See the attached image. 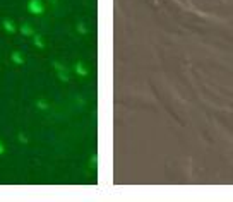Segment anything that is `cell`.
Instances as JSON below:
<instances>
[{
    "instance_id": "cell-1",
    "label": "cell",
    "mask_w": 233,
    "mask_h": 202,
    "mask_svg": "<svg viewBox=\"0 0 233 202\" xmlns=\"http://www.w3.org/2000/svg\"><path fill=\"white\" fill-rule=\"evenodd\" d=\"M27 10L34 15H41L43 10H45V5H43L41 0H29L27 2Z\"/></svg>"
},
{
    "instance_id": "cell-2",
    "label": "cell",
    "mask_w": 233,
    "mask_h": 202,
    "mask_svg": "<svg viewBox=\"0 0 233 202\" xmlns=\"http://www.w3.org/2000/svg\"><path fill=\"white\" fill-rule=\"evenodd\" d=\"M2 28H4V31L9 33V35H14V33L17 31V26H15V22H14L12 19H4V21H2Z\"/></svg>"
},
{
    "instance_id": "cell-3",
    "label": "cell",
    "mask_w": 233,
    "mask_h": 202,
    "mask_svg": "<svg viewBox=\"0 0 233 202\" xmlns=\"http://www.w3.org/2000/svg\"><path fill=\"white\" fill-rule=\"evenodd\" d=\"M74 70H75V74L77 76H81V77H86V76H89V69L84 65L82 62H77L74 65Z\"/></svg>"
},
{
    "instance_id": "cell-4",
    "label": "cell",
    "mask_w": 233,
    "mask_h": 202,
    "mask_svg": "<svg viewBox=\"0 0 233 202\" xmlns=\"http://www.w3.org/2000/svg\"><path fill=\"white\" fill-rule=\"evenodd\" d=\"M19 31H21V35H22V36H34L33 26H31V24H27V22H24V24L21 26Z\"/></svg>"
},
{
    "instance_id": "cell-5",
    "label": "cell",
    "mask_w": 233,
    "mask_h": 202,
    "mask_svg": "<svg viewBox=\"0 0 233 202\" xmlns=\"http://www.w3.org/2000/svg\"><path fill=\"white\" fill-rule=\"evenodd\" d=\"M10 60H12L15 65H22V63H24V57H22L21 51H12V53H10Z\"/></svg>"
},
{
    "instance_id": "cell-6",
    "label": "cell",
    "mask_w": 233,
    "mask_h": 202,
    "mask_svg": "<svg viewBox=\"0 0 233 202\" xmlns=\"http://www.w3.org/2000/svg\"><path fill=\"white\" fill-rule=\"evenodd\" d=\"M33 43H34V46L40 48V50H43L45 46H46V43H45V40H43V36H41V35H34L33 36Z\"/></svg>"
},
{
    "instance_id": "cell-7",
    "label": "cell",
    "mask_w": 233,
    "mask_h": 202,
    "mask_svg": "<svg viewBox=\"0 0 233 202\" xmlns=\"http://www.w3.org/2000/svg\"><path fill=\"white\" fill-rule=\"evenodd\" d=\"M36 106H38V110H48V103L43 99V98L36 99Z\"/></svg>"
},
{
    "instance_id": "cell-8",
    "label": "cell",
    "mask_w": 233,
    "mask_h": 202,
    "mask_svg": "<svg viewBox=\"0 0 233 202\" xmlns=\"http://www.w3.org/2000/svg\"><path fill=\"white\" fill-rule=\"evenodd\" d=\"M58 74V79H60L62 82H69V74H67V69L65 70H60V72H57Z\"/></svg>"
},
{
    "instance_id": "cell-9",
    "label": "cell",
    "mask_w": 233,
    "mask_h": 202,
    "mask_svg": "<svg viewBox=\"0 0 233 202\" xmlns=\"http://www.w3.org/2000/svg\"><path fill=\"white\" fill-rule=\"evenodd\" d=\"M77 31H79L81 35H86V33H88V28H86V24H84V22H77Z\"/></svg>"
},
{
    "instance_id": "cell-10",
    "label": "cell",
    "mask_w": 233,
    "mask_h": 202,
    "mask_svg": "<svg viewBox=\"0 0 233 202\" xmlns=\"http://www.w3.org/2000/svg\"><path fill=\"white\" fill-rule=\"evenodd\" d=\"M17 139H19V142H22V144H27V142H29V139H27V137H26V135H24L22 132L17 134Z\"/></svg>"
},
{
    "instance_id": "cell-11",
    "label": "cell",
    "mask_w": 233,
    "mask_h": 202,
    "mask_svg": "<svg viewBox=\"0 0 233 202\" xmlns=\"http://www.w3.org/2000/svg\"><path fill=\"white\" fill-rule=\"evenodd\" d=\"M2 154H5V144L0 140V156H2Z\"/></svg>"
},
{
    "instance_id": "cell-12",
    "label": "cell",
    "mask_w": 233,
    "mask_h": 202,
    "mask_svg": "<svg viewBox=\"0 0 233 202\" xmlns=\"http://www.w3.org/2000/svg\"><path fill=\"white\" fill-rule=\"evenodd\" d=\"M96 163H98V156H93V158H91V166H96Z\"/></svg>"
},
{
    "instance_id": "cell-13",
    "label": "cell",
    "mask_w": 233,
    "mask_h": 202,
    "mask_svg": "<svg viewBox=\"0 0 233 202\" xmlns=\"http://www.w3.org/2000/svg\"><path fill=\"white\" fill-rule=\"evenodd\" d=\"M52 2H57V0H52Z\"/></svg>"
}]
</instances>
